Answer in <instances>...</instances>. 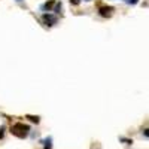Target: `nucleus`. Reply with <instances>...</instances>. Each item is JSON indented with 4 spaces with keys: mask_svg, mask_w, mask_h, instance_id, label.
Listing matches in <instances>:
<instances>
[{
    "mask_svg": "<svg viewBox=\"0 0 149 149\" xmlns=\"http://www.w3.org/2000/svg\"><path fill=\"white\" fill-rule=\"evenodd\" d=\"M143 134L146 136V137H149V128H146V130H143Z\"/></svg>",
    "mask_w": 149,
    "mask_h": 149,
    "instance_id": "obj_10",
    "label": "nucleus"
},
{
    "mask_svg": "<svg viewBox=\"0 0 149 149\" xmlns=\"http://www.w3.org/2000/svg\"><path fill=\"white\" fill-rule=\"evenodd\" d=\"M70 3H72V5H79L81 0H70Z\"/></svg>",
    "mask_w": 149,
    "mask_h": 149,
    "instance_id": "obj_9",
    "label": "nucleus"
},
{
    "mask_svg": "<svg viewBox=\"0 0 149 149\" xmlns=\"http://www.w3.org/2000/svg\"><path fill=\"white\" fill-rule=\"evenodd\" d=\"M10 133L14 134V136H17V137H19V139H24V137H27V136H29L30 127L26 125V124H22V122H17V124L12 125Z\"/></svg>",
    "mask_w": 149,
    "mask_h": 149,
    "instance_id": "obj_1",
    "label": "nucleus"
},
{
    "mask_svg": "<svg viewBox=\"0 0 149 149\" xmlns=\"http://www.w3.org/2000/svg\"><path fill=\"white\" fill-rule=\"evenodd\" d=\"M43 21H45L46 26L51 27V26H54V24L57 22V18L52 17V15H49V14H45V15H43Z\"/></svg>",
    "mask_w": 149,
    "mask_h": 149,
    "instance_id": "obj_3",
    "label": "nucleus"
},
{
    "mask_svg": "<svg viewBox=\"0 0 149 149\" xmlns=\"http://www.w3.org/2000/svg\"><path fill=\"white\" fill-rule=\"evenodd\" d=\"M27 119H30L31 122H39V116H33V115H27Z\"/></svg>",
    "mask_w": 149,
    "mask_h": 149,
    "instance_id": "obj_6",
    "label": "nucleus"
},
{
    "mask_svg": "<svg viewBox=\"0 0 149 149\" xmlns=\"http://www.w3.org/2000/svg\"><path fill=\"white\" fill-rule=\"evenodd\" d=\"M51 142H52V139H51V137H48V139H45V140H43V143H45V149H52Z\"/></svg>",
    "mask_w": 149,
    "mask_h": 149,
    "instance_id": "obj_4",
    "label": "nucleus"
},
{
    "mask_svg": "<svg viewBox=\"0 0 149 149\" xmlns=\"http://www.w3.org/2000/svg\"><path fill=\"white\" fill-rule=\"evenodd\" d=\"M127 5H137L139 3V0H124Z\"/></svg>",
    "mask_w": 149,
    "mask_h": 149,
    "instance_id": "obj_7",
    "label": "nucleus"
},
{
    "mask_svg": "<svg viewBox=\"0 0 149 149\" xmlns=\"http://www.w3.org/2000/svg\"><path fill=\"white\" fill-rule=\"evenodd\" d=\"M60 9H61V3H58V5H57V8H55V12H58Z\"/></svg>",
    "mask_w": 149,
    "mask_h": 149,
    "instance_id": "obj_11",
    "label": "nucleus"
},
{
    "mask_svg": "<svg viewBox=\"0 0 149 149\" xmlns=\"http://www.w3.org/2000/svg\"><path fill=\"white\" fill-rule=\"evenodd\" d=\"M52 6H54V0H49V2H46V3L43 5V9H45V10H49Z\"/></svg>",
    "mask_w": 149,
    "mask_h": 149,
    "instance_id": "obj_5",
    "label": "nucleus"
},
{
    "mask_svg": "<svg viewBox=\"0 0 149 149\" xmlns=\"http://www.w3.org/2000/svg\"><path fill=\"white\" fill-rule=\"evenodd\" d=\"M98 12H100L102 17H112V14H113V8L112 6H102L100 9H98Z\"/></svg>",
    "mask_w": 149,
    "mask_h": 149,
    "instance_id": "obj_2",
    "label": "nucleus"
},
{
    "mask_svg": "<svg viewBox=\"0 0 149 149\" xmlns=\"http://www.w3.org/2000/svg\"><path fill=\"white\" fill-rule=\"evenodd\" d=\"M17 2H22V0H17Z\"/></svg>",
    "mask_w": 149,
    "mask_h": 149,
    "instance_id": "obj_12",
    "label": "nucleus"
},
{
    "mask_svg": "<svg viewBox=\"0 0 149 149\" xmlns=\"http://www.w3.org/2000/svg\"><path fill=\"white\" fill-rule=\"evenodd\" d=\"M3 134H5V127L2 125V127H0V139L3 137Z\"/></svg>",
    "mask_w": 149,
    "mask_h": 149,
    "instance_id": "obj_8",
    "label": "nucleus"
}]
</instances>
